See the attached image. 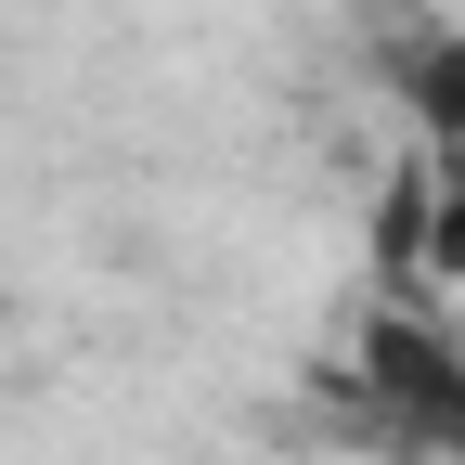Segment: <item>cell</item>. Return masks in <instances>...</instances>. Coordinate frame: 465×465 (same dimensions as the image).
<instances>
[{
    "instance_id": "cell-1",
    "label": "cell",
    "mask_w": 465,
    "mask_h": 465,
    "mask_svg": "<svg viewBox=\"0 0 465 465\" xmlns=\"http://www.w3.org/2000/svg\"><path fill=\"white\" fill-rule=\"evenodd\" d=\"M401 104H414V130L440 155H465V26H440V39L401 52Z\"/></svg>"
}]
</instances>
